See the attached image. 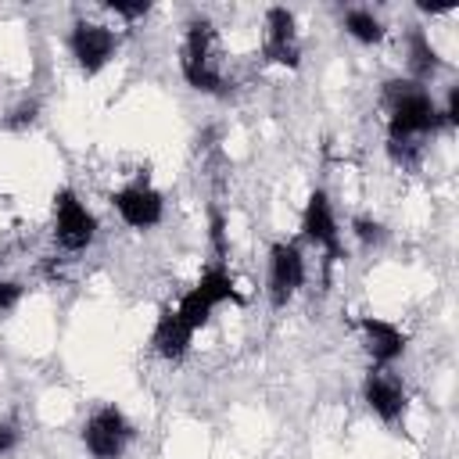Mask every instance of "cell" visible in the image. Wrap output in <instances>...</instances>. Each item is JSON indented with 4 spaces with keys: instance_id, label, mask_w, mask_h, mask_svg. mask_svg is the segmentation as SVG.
Instances as JSON below:
<instances>
[{
    "instance_id": "18",
    "label": "cell",
    "mask_w": 459,
    "mask_h": 459,
    "mask_svg": "<svg viewBox=\"0 0 459 459\" xmlns=\"http://www.w3.org/2000/svg\"><path fill=\"white\" fill-rule=\"evenodd\" d=\"M104 11H111L122 22H140V18L151 14V0H108Z\"/></svg>"
},
{
    "instance_id": "20",
    "label": "cell",
    "mask_w": 459,
    "mask_h": 459,
    "mask_svg": "<svg viewBox=\"0 0 459 459\" xmlns=\"http://www.w3.org/2000/svg\"><path fill=\"white\" fill-rule=\"evenodd\" d=\"M208 237H212V247H215V262H222V258H226V251H230V240H226V219H222V212H212Z\"/></svg>"
},
{
    "instance_id": "4",
    "label": "cell",
    "mask_w": 459,
    "mask_h": 459,
    "mask_svg": "<svg viewBox=\"0 0 459 459\" xmlns=\"http://www.w3.org/2000/svg\"><path fill=\"white\" fill-rule=\"evenodd\" d=\"M54 240L68 255H79L97 240V215L72 186H61L54 194Z\"/></svg>"
},
{
    "instance_id": "15",
    "label": "cell",
    "mask_w": 459,
    "mask_h": 459,
    "mask_svg": "<svg viewBox=\"0 0 459 459\" xmlns=\"http://www.w3.org/2000/svg\"><path fill=\"white\" fill-rule=\"evenodd\" d=\"M341 29H344V36H351L362 47H377L387 36V29H384V22L373 7H348L341 14Z\"/></svg>"
},
{
    "instance_id": "12",
    "label": "cell",
    "mask_w": 459,
    "mask_h": 459,
    "mask_svg": "<svg viewBox=\"0 0 459 459\" xmlns=\"http://www.w3.org/2000/svg\"><path fill=\"white\" fill-rule=\"evenodd\" d=\"M190 341H194V330L176 316V308H161L154 319V330H151L154 355L165 362H179L190 351Z\"/></svg>"
},
{
    "instance_id": "11",
    "label": "cell",
    "mask_w": 459,
    "mask_h": 459,
    "mask_svg": "<svg viewBox=\"0 0 459 459\" xmlns=\"http://www.w3.org/2000/svg\"><path fill=\"white\" fill-rule=\"evenodd\" d=\"M359 333H362V344H366V355L373 359L377 369H387L394 366L402 355H405V333L402 326H394L391 319H380V316H362L359 319Z\"/></svg>"
},
{
    "instance_id": "2",
    "label": "cell",
    "mask_w": 459,
    "mask_h": 459,
    "mask_svg": "<svg viewBox=\"0 0 459 459\" xmlns=\"http://www.w3.org/2000/svg\"><path fill=\"white\" fill-rule=\"evenodd\" d=\"M179 72L186 79L190 90L208 93V97H226L230 93V79L222 75L219 61H215V25L204 14H194L186 22L183 32V47H179Z\"/></svg>"
},
{
    "instance_id": "6",
    "label": "cell",
    "mask_w": 459,
    "mask_h": 459,
    "mask_svg": "<svg viewBox=\"0 0 459 459\" xmlns=\"http://www.w3.org/2000/svg\"><path fill=\"white\" fill-rule=\"evenodd\" d=\"M305 255L298 240H273L269 244V301L273 308H287L294 294L305 287Z\"/></svg>"
},
{
    "instance_id": "22",
    "label": "cell",
    "mask_w": 459,
    "mask_h": 459,
    "mask_svg": "<svg viewBox=\"0 0 459 459\" xmlns=\"http://www.w3.org/2000/svg\"><path fill=\"white\" fill-rule=\"evenodd\" d=\"M18 445H22V427H18V420H0V459L11 455Z\"/></svg>"
},
{
    "instance_id": "14",
    "label": "cell",
    "mask_w": 459,
    "mask_h": 459,
    "mask_svg": "<svg viewBox=\"0 0 459 459\" xmlns=\"http://www.w3.org/2000/svg\"><path fill=\"white\" fill-rule=\"evenodd\" d=\"M194 290H197L212 308H219V305H226V301H233V305H240V301H244V298L237 294V283H233V276H230V269H226L222 262L204 265V273L197 276Z\"/></svg>"
},
{
    "instance_id": "9",
    "label": "cell",
    "mask_w": 459,
    "mask_h": 459,
    "mask_svg": "<svg viewBox=\"0 0 459 459\" xmlns=\"http://www.w3.org/2000/svg\"><path fill=\"white\" fill-rule=\"evenodd\" d=\"M111 208L129 230H154L165 219V197L147 179H136L111 194Z\"/></svg>"
},
{
    "instance_id": "17",
    "label": "cell",
    "mask_w": 459,
    "mask_h": 459,
    "mask_svg": "<svg viewBox=\"0 0 459 459\" xmlns=\"http://www.w3.org/2000/svg\"><path fill=\"white\" fill-rule=\"evenodd\" d=\"M351 237L362 244V247H380L387 240V226L373 215H355L351 219Z\"/></svg>"
},
{
    "instance_id": "5",
    "label": "cell",
    "mask_w": 459,
    "mask_h": 459,
    "mask_svg": "<svg viewBox=\"0 0 459 459\" xmlns=\"http://www.w3.org/2000/svg\"><path fill=\"white\" fill-rule=\"evenodd\" d=\"M115 50H118V36H115L111 25H104V22H86V18L72 22V29H68V54H72V61L79 65L82 75L104 72V68L111 65Z\"/></svg>"
},
{
    "instance_id": "8",
    "label": "cell",
    "mask_w": 459,
    "mask_h": 459,
    "mask_svg": "<svg viewBox=\"0 0 459 459\" xmlns=\"http://www.w3.org/2000/svg\"><path fill=\"white\" fill-rule=\"evenodd\" d=\"M262 57L280 68H298L301 65V39H298V18L290 7H269L265 11V29H262Z\"/></svg>"
},
{
    "instance_id": "10",
    "label": "cell",
    "mask_w": 459,
    "mask_h": 459,
    "mask_svg": "<svg viewBox=\"0 0 459 459\" xmlns=\"http://www.w3.org/2000/svg\"><path fill=\"white\" fill-rule=\"evenodd\" d=\"M362 402H366V409H369L380 423H387V427L402 423V420H405V409H409V394H405L402 380L391 377V369H377V366H373V369L366 373V380H362Z\"/></svg>"
},
{
    "instance_id": "19",
    "label": "cell",
    "mask_w": 459,
    "mask_h": 459,
    "mask_svg": "<svg viewBox=\"0 0 459 459\" xmlns=\"http://www.w3.org/2000/svg\"><path fill=\"white\" fill-rule=\"evenodd\" d=\"M36 115H39V104H36V100H22V104H14V108L7 111L4 126H7V129H29V126L36 122Z\"/></svg>"
},
{
    "instance_id": "21",
    "label": "cell",
    "mask_w": 459,
    "mask_h": 459,
    "mask_svg": "<svg viewBox=\"0 0 459 459\" xmlns=\"http://www.w3.org/2000/svg\"><path fill=\"white\" fill-rule=\"evenodd\" d=\"M22 298H25V283H18V280H0V316L14 312V308L22 305Z\"/></svg>"
},
{
    "instance_id": "7",
    "label": "cell",
    "mask_w": 459,
    "mask_h": 459,
    "mask_svg": "<svg viewBox=\"0 0 459 459\" xmlns=\"http://www.w3.org/2000/svg\"><path fill=\"white\" fill-rule=\"evenodd\" d=\"M301 237L308 244H316L326 258V265L341 262L344 258V247H341V226H337V215H333V204H330V194L323 186H316L301 208Z\"/></svg>"
},
{
    "instance_id": "1",
    "label": "cell",
    "mask_w": 459,
    "mask_h": 459,
    "mask_svg": "<svg viewBox=\"0 0 459 459\" xmlns=\"http://www.w3.org/2000/svg\"><path fill=\"white\" fill-rule=\"evenodd\" d=\"M384 104H387V143L423 147V140L441 129L437 100L423 82H412L409 75L384 82Z\"/></svg>"
},
{
    "instance_id": "3",
    "label": "cell",
    "mask_w": 459,
    "mask_h": 459,
    "mask_svg": "<svg viewBox=\"0 0 459 459\" xmlns=\"http://www.w3.org/2000/svg\"><path fill=\"white\" fill-rule=\"evenodd\" d=\"M79 437L93 459H122L129 441L136 437V427L129 423V416L118 405H100L86 416Z\"/></svg>"
},
{
    "instance_id": "16",
    "label": "cell",
    "mask_w": 459,
    "mask_h": 459,
    "mask_svg": "<svg viewBox=\"0 0 459 459\" xmlns=\"http://www.w3.org/2000/svg\"><path fill=\"white\" fill-rule=\"evenodd\" d=\"M212 312H215V308H212V305H208V301H204V298H201L194 287H190V290H186V294L176 301V316H179V319H183V323H186L194 333H197V330H201V326L212 319Z\"/></svg>"
},
{
    "instance_id": "13",
    "label": "cell",
    "mask_w": 459,
    "mask_h": 459,
    "mask_svg": "<svg viewBox=\"0 0 459 459\" xmlns=\"http://www.w3.org/2000/svg\"><path fill=\"white\" fill-rule=\"evenodd\" d=\"M405 65H409V79L423 82V86L441 72V54L434 50L423 25H409V32H405Z\"/></svg>"
}]
</instances>
